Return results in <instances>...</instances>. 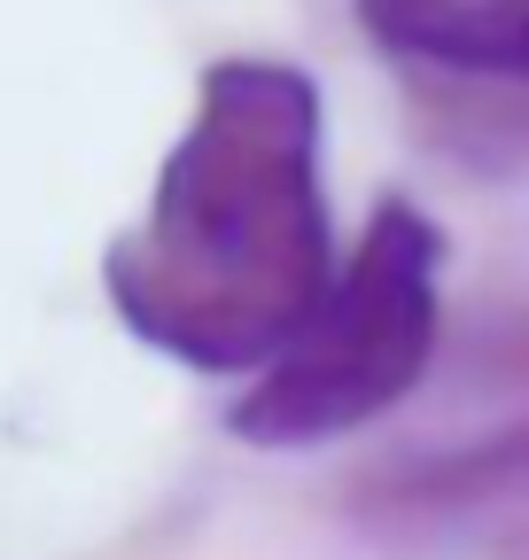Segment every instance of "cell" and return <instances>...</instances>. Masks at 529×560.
<instances>
[{
  "label": "cell",
  "instance_id": "cell-1",
  "mask_svg": "<svg viewBox=\"0 0 529 560\" xmlns=\"http://www.w3.org/2000/svg\"><path fill=\"white\" fill-rule=\"evenodd\" d=\"M336 257L319 79L289 55H219L141 219L102 249V296L156 359L242 382L296 335Z\"/></svg>",
  "mask_w": 529,
  "mask_h": 560
},
{
  "label": "cell",
  "instance_id": "cell-4",
  "mask_svg": "<svg viewBox=\"0 0 529 560\" xmlns=\"http://www.w3.org/2000/svg\"><path fill=\"white\" fill-rule=\"evenodd\" d=\"M405 522H444V529H529V436L483 444V452H451L436 467H421L397 490Z\"/></svg>",
  "mask_w": 529,
  "mask_h": 560
},
{
  "label": "cell",
  "instance_id": "cell-2",
  "mask_svg": "<svg viewBox=\"0 0 529 560\" xmlns=\"http://www.w3.org/2000/svg\"><path fill=\"white\" fill-rule=\"evenodd\" d=\"M444 226L413 195H381L336 257L296 335L242 374L226 436L249 452H327L405 405L444 342Z\"/></svg>",
  "mask_w": 529,
  "mask_h": 560
},
{
  "label": "cell",
  "instance_id": "cell-3",
  "mask_svg": "<svg viewBox=\"0 0 529 560\" xmlns=\"http://www.w3.org/2000/svg\"><path fill=\"white\" fill-rule=\"evenodd\" d=\"M351 16L405 70L529 86V0H351Z\"/></svg>",
  "mask_w": 529,
  "mask_h": 560
}]
</instances>
